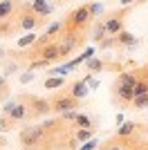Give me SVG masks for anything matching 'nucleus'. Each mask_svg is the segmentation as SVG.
Segmentation results:
<instances>
[{
  "label": "nucleus",
  "mask_w": 148,
  "mask_h": 150,
  "mask_svg": "<svg viewBox=\"0 0 148 150\" xmlns=\"http://www.w3.org/2000/svg\"><path fill=\"white\" fill-rule=\"evenodd\" d=\"M88 7V13H90V18H97V16H101L103 13V2H90Z\"/></svg>",
  "instance_id": "obj_25"
},
{
  "label": "nucleus",
  "mask_w": 148,
  "mask_h": 150,
  "mask_svg": "<svg viewBox=\"0 0 148 150\" xmlns=\"http://www.w3.org/2000/svg\"><path fill=\"white\" fill-rule=\"evenodd\" d=\"M5 58H7V50H5V47H0V63L5 61Z\"/></svg>",
  "instance_id": "obj_37"
},
{
  "label": "nucleus",
  "mask_w": 148,
  "mask_h": 150,
  "mask_svg": "<svg viewBox=\"0 0 148 150\" xmlns=\"http://www.w3.org/2000/svg\"><path fill=\"white\" fill-rule=\"evenodd\" d=\"M0 114H5L7 119H11L14 123H20V121H27V105H25V101L18 96V99L7 101L5 105H2V112Z\"/></svg>",
  "instance_id": "obj_4"
},
{
  "label": "nucleus",
  "mask_w": 148,
  "mask_h": 150,
  "mask_svg": "<svg viewBox=\"0 0 148 150\" xmlns=\"http://www.w3.org/2000/svg\"><path fill=\"white\" fill-rule=\"evenodd\" d=\"M65 85V76H47L45 79V90H58Z\"/></svg>",
  "instance_id": "obj_16"
},
{
  "label": "nucleus",
  "mask_w": 148,
  "mask_h": 150,
  "mask_svg": "<svg viewBox=\"0 0 148 150\" xmlns=\"http://www.w3.org/2000/svg\"><path fill=\"white\" fill-rule=\"evenodd\" d=\"M2 72H5V79H9V76H14V74H18V61H9V63H5V67H2Z\"/></svg>",
  "instance_id": "obj_26"
},
{
  "label": "nucleus",
  "mask_w": 148,
  "mask_h": 150,
  "mask_svg": "<svg viewBox=\"0 0 148 150\" xmlns=\"http://www.w3.org/2000/svg\"><path fill=\"white\" fill-rule=\"evenodd\" d=\"M112 94H115V99H119V103H123V105H130V101H132V88H130V85L115 83V85H112Z\"/></svg>",
  "instance_id": "obj_9"
},
{
  "label": "nucleus",
  "mask_w": 148,
  "mask_h": 150,
  "mask_svg": "<svg viewBox=\"0 0 148 150\" xmlns=\"http://www.w3.org/2000/svg\"><path fill=\"white\" fill-rule=\"evenodd\" d=\"M7 146V141H5V137H0V148H5Z\"/></svg>",
  "instance_id": "obj_38"
},
{
  "label": "nucleus",
  "mask_w": 148,
  "mask_h": 150,
  "mask_svg": "<svg viewBox=\"0 0 148 150\" xmlns=\"http://www.w3.org/2000/svg\"><path fill=\"white\" fill-rule=\"evenodd\" d=\"M105 36H108V34H105V25L97 20V23H94V29H92V40L99 43V40H103Z\"/></svg>",
  "instance_id": "obj_24"
},
{
  "label": "nucleus",
  "mask_w": 148,
  "mask_h": 150,
  "mask_svg": "<svg viewBox=\"0 0 148 150\" xmlns=\"http://www.w3.org/2000/svg\"><path fill=\"white\" fill-rule=\"evenodd\" d=\"M49 105H52V112L61 114V112H68V110H76L81 105V101H76L74 96H70L68 92H61L56 94L54 99L49 101Z\"/></svg>",
  "instance_id": "obj_6"
},
{
  "label": "nucleus",
  "mask_w": 148,
  "mask_h": 150,
  "mask_svg": "<svg viewBox=\"0 0 148 150\" xmlns=\"http://www.w3.org/2000/svg\"><path fill=\"white\" fill-rule=\"evenodd\" d=\"M16 128V123H14L11 119H7L5 114H0V132H9Z\"/></svg>",
  "instance_id": "obj_27"
},
{
  "label": "nucleus",
  "mask_w": 148,
  "mask_h": 150,
  "mask_svg": "<svg viewBox=\"0 0 148 150\" xmlns=\"http://www.w3.org/2000/svg\"><path fill=\"white\" fill-rule=\"evenodd\" d=\"M115 43H117V47L121 45V47H128V50H132V47H137V45H139V38H137L135 34H130V31L121 29L117 36H115Z\"/></svg>",
  "instance_id": "obj_11"
},
{
  "label": "nucleus",
  "mask_w": 148,
  "mask_h": 150,
  "mask_svg": "<svg viewBox=\"0 0 148 150\" xmlns=\"http://www.w3.org/2000/svg\"><path fill=\"white\" fill-rule=\"evenodd\" d=\"M14 7H16V0H2L0 2V20H7L11 16Z\"/></svg>",
  "instance_id": "obj_15"
},
{
  "label": "nucleus",
  "mask_w": 148,
  "mask_h": 150,
  "mask_svg": "<svg viewBox=\"0 0 148 150\" xmlns=\"http://www.w3.org/2000/svg\"><path fill=\"white\" fill-rule=\"evenodd\" d=\"M94 137V130H90V128H76L74 130V139L79 141V144H83V141H88V139Z\"/></svg>",
  "instance_id": "obj_18"
},
{
  "label": "nucleus",
  "mask_w": 148,
  "mask_h": 150,
  "mask_svg": "<svg viewBox=\"0 0 148 150\" xmlns=\"http://www.w3.org/2000/svg\"><path fill=\"white\" fill-rule=\"evenodd\" d=\"M148 108V94H142V96H135L130 101V110H144Z\"/></svg>",
  "instance_id": "obj_21"
},
{
  "label": "nucleus",
  "mask_w": 148,
  "mask_h": 150,
  "mask_svg": "<svg viewBox=\"0 0 148 150\" xmlns=\"http://www.w3.org/2000/svg\"><path fill=\"white\" fill-rule=\"evenodd\" d=\"M85 67L90 69V74H97V72H101V69L105 67V63L101 61V58H90V61H85Z\"/></svg>",
  "instance_id": "obj_20"
},
{
  "label": "nucleus",
  "mask_w": 148,
  "mask_h": 150,
  "mask_svg": "<svg viewBox=\"0 0 148 150\" xmlns=\"http://www.w3.org/2000/svg\"><path fill=\"white\" fill-rule=\"evenodd\" d=\"M90 23H92V18L88 13V7L81 5L74 11H70V16L63 20V31H79V34H83Z\"/></svg>",
  "instance_id": "obj_1"
},
{
  "label": "nucleus",
  "mask_w": 148,
  "mask_h": 150,
  "mask_svg": "<svg viewBox=\"0 0 148 150\" xmlns=\"http://www.w3.org/2000/svg\"><path fill=\"white\" fill-rule=\"evenodd\" d=\"M126 11H128V7H121V11H115L105 18L103 25H105V34L108 36H117L119 31L123 29V16H126Z\"/></svg>",
  "instance_id": "obj_7"
},
{
  "label": "nucleus",
  "mask_w": 148,
  "mask_h": 150,
  "mask_svg": "<svg viewBox=\"0 0 148 150\" xmlns=\"http://www.w3.org/2000/svg\"><path fill=\"white\" fill-rule=\"evenodd\" d=\"M135 150H148V148H144V146H139V148H135Z\"/></svg>",
  "instance_id": "obj_40"
},
{
  "label": "nucleus",
  "mask_w": 148,
  "mask_h": 150,
  "mask_svg": "<svg viewBox=\"0 0 148 150\" xmlns=\"http://www.w3.org/2000/svg\"><path fill=\"white\" fill-rule=\"evenodd\" d=\"M72 69H74V65H72V63L68 61L65 65H58V67H52V69L47 72V74H49V76H68L70 72H72Z\"/></svg>",
  "instance_id": "obj_17"
},
{
  "label": "nucleus",
  "mask_w": 148,
  "mask_h": 150,
  "mask_svg": "<svg viewBox=\"0 0 148 150\" xmlns=\"http://www.w3.org/2000/svg\"><path fill=\"white\" fill-rule=\"evenodd\" d=\"M79 45H81V34L79 31H63L61 38H58V43H56V47H58V58L70 56Z\"/></svg>",
  "instance_id": "obj_5"
},
{
  "label": "nucleus",
  "mask_w": 148,
  "mask_h": 150,
  "mask_svg": "<svg viewBox=\"0 0 148 150\" xmlns=\"http://www.w3.org/2000/svg\"><path fill=\"white\" fill-rule=\"evenodd\" d=\"M36 34H31V31H29V34H27V36H20L18 38V43H16V45H18V50H25V47H31V45H34V43H36Z\"/></svg>",
  "instance_id": "obj_22"
},
{
  "label": "nucleus",
  "mask_w": 148,
  "mask_h": 150,
  "mask_svg": "<svg viewBox=\"0 0 148 150\" xmlns=\"http://www.w3.org/2000/svg\"><path fill=\"white\" fill-rule=\"evenodd\" d=\"M76 119V110H68V112H61V121H72Z\"/></svg>",
  "instance_id": "obj_35"
},
{
  "label": "nucleus",
  "mask_w": 148,
  "mask_h": 150,
  "mask_svg": "<svg viewBox=\"0 0 148 150\" xmlns=\"http://www.w3.org/2000/svg\"><path fill=\"white\" fill-rule=\"evenodd\" d=\"M29 11H31V13H36L38 18H47L49 13L54 11V5H52L49 0H31Z\"/></svg>",
  "instance_id": "obj_8"
},
{
  "label": "nucleus",
  "mask_w": 148,
  "mask_h": 150,
  "mask_svg": "<svg viewBox=\"0 0 148 150\" xmlns=\"http://www.w3.org/2000/svg\"><path fill=\"white\" fill-rule=\"evenodd\" d=\"M99 141L97 137H92V139H88V141H83V144H79V150H97L99 148Z\"/></svg>",
  "instance_id": "obj_28"
},
{
  "label": "nucleus",
  "mask_w": 148,
  "mask_h": 150,
  "mask_svg": "<svg viewBox=\"0 0 148 150\" xmlns=\"http://www.w3.org/2000/svg\"><path fill=\"white\" fill-rule=\"evenodd\" d=\"M132 2H137V0H119V5H121V7H130Z\"/></svg>",
  "instance_id": "obj_36"
},
{
  "label": "nucleus",
  "mask_w": 148,
  "mask_h": 150,
  "mask_svg": "<svg viewBox=\"0 0 148 150\" xmlns=\"http://www.w3.org/2000/svg\"><path fill=\"white\" fill-rule=\"evenodd\" d=\"M105 144H108V148H110V150H126V148L121 146V141H119L117 137H112L110 141H105Z\"/></svg>",
  "instance_id": "obj_34"
},
{
  "label": "nucleus",
  "mask_w": 148,
  "mask_h": 150,
  "mask_svg": "<svg viewBox=\"0 0 148 150\" xmlns=\"http://www.w3.org/2000/svg\"><path fill=\"white\" fill-rule=\"evenodd\" d=\"M94 54H97V52H94V47H88V50H83V54H81V56H76V58H72V65L74 67H76V65H81V63H85V61H90V58L94 56Z\"/></svg>",
  "instance_id": "obj_19"
},
{
  "label": "nucleus",
  "mask_w": 148,
  "mask_h": 150,
  "mask_svg": "<svg viewBox=\"0 0 148 150\" xmlns=\"http://www.w3.org/2000/svg\"><path fill=\"white\" fill-rule=\"evenodd\" d=\"M68 94H70V96H74L76 101H83L88 94H90V88L85 85V81H83V79H79V81H72V83H70Z\"/></svg>",
  "instance_id": "obj_10"
},
{
  "label": "nucleus",
  "mask_w": 148,
  "mask_h": 150,
  "mask_svg": "<svg viewBox=\"0 0 148 150\" xmlns=\"http://www.w3.org/2000/svg\"><path fill=\"white\" fill-rule=\"evenodd\" d=\"M83 81H85V85L90 90H97L99 88V81L94 79V74H85V76H83Z\"/></svg>",
  "instance_id": "obj_31"
},
{
  "label": "nucleus",
  "mask_w": 148,
  "mask_h": 150,
  "mask_svg": "<svg viewBox=\"0 0 148 150\" xmlns=\"http://www.w3.org/2000/svg\"><path fill=\"white\" fill-rule=\"evenodd\" d=\"M34 79H36V74H34L31 69H25L23 74H20V83H23V85H25V83H31Z\"/></svg>",
  "instance_id": "obj_33"
},
{
  "label": "nucleus",
  "mask_w": 148,
  "mask_h": 150,
  "mask_svg": "<svg viewBox=\"0 0 148 150\" xmlns=\"http://www.w3.org/2000/svg\"><path fill=\"white\" fill-rule=\"evenodd\" d=\"M137 130H139V123H135V121H123V123H119L115 137H132Z\"/></svg>",
  "instance_id": "obj_13"
},
{
  "label": "nucleus",
  "mask_w": 148,
  "mask_h": 150,
  "mask_svg": "<svg viewBox=\"0 0 148 150\" xmlns=\"http://www.w3.org/2000/svg\"><path fill=\"white\" fill-rule=\"evenodd\" d=\"M97 150H110V148H108V144H103V146H99Z\"/></svg>",
  "instance_id": "obj_39"
},
{
  "label": "nucleus",
  "mask_w": 148,
  "mask_h": 150,
  "mask_svg": "<svg viewBox=\"0 0 148 150\" xmlns=\"http://www.w3.org/2000/svg\"><path fill=\"white\" fill-rule=\"evenodd\" d=\"M74 128H90V130H94L99 125L97 117H92V114H85V112H76V119L72 121Z\"/></svg>",
  "instance_id": "obj_12"
},
{
  "label": "nucleus",
  "mask_w": 148,
  "mask_h": 150,
  "mask_svg": "<svg viewBox=\"0 0 148 150\" xmlns=\"http://www.w3.org/2000/svg\"><path fill=\"white\" fill-rule=\"evenodd\" d=\"M146 83H148V79H146Z\"/></svg>",
  "instance_id": "obj_41"
},
{
  "label": "nucleus",
  "mask_w": 148,
  "mask_h": 150,
  "mask_svg": "<svg viewBox=\"0 0 148 150\" xmlns=\"http://www.w3.org/2000/svg\"><path fill=\"white\" fill-rule=\"evenodd\" d=\"M115 36H105L103 40H99V47H101V50H110V47H115Z\"/></svg>",
  "instance_id": "obj_30"
},
{
  "label": "nucleus",
  "mask_w": 148,
  "mask_h": 150,
  "mask_svg": "<svg viewBox=\"0 0 148 150\" xmlns=\"http://www.w3.org/2000/svg\"><path fill=\"white\" fill-rule=\"evenodd\" d=\"M142 94H148V83H146V79H137L135 88H132V99L142 96Z\"/></svg>",
  "instance_id": "obj_23"
},
{
  "label": "nucleus",
  "mask_w": 148,
  "mask_h": 150,
  "mask_svg": "<svg viewBox=\"0 0 148 150\" xmlns=\"http://www.w3.org/2000/svg\"><path fill=\"white\" fill-rule=\"evenodd\" d=\"M137 79H139V76H137V69H132V72H121L115 83H121V85H130V88H135Z\"/></svg>",
  "instance_id": "obj_14"
},
{
  "label": "nucleus",
  "mask_w": 148,
  "mask_h": 150,
  "mask_svg": "<svg viewBox=\"0 0 148 150\" xmlns=\"http://www.w3.org/2000/svg\"><path fill=\"white\" fill-rule=\"evenodd\" d=\"M7 94H9V83H7L5 76H0V101L5 99Z\"/></svg>",
  "instance_id": "obj_32"
},
{
  "label": "nucleus",
  "mask_w": 148,
  "mask_h": 150,
  "mask_svg": "<svg viewBox=\"0 0 148 150\" xmlns=\"http://www.w3.org/2000/svg\"><path fill=\"white\" fill-rule=\"evenodd\" d=\"M61 29H63V23H52V25H47V27H45V31H43V34L52 38V36H56V34H58Z\"/></svg>",
  "instance_id": "obj_29"
},
{
  "label": "nucleus",
  "mask_w": 148,
  "mask_h": 150,
  "mask_svg": "<svg viewBox=\"0 0 148 150\" xmlns=\"http://www.w3.org/2000/svg\"><path fill=\"white\" fill-rule=\"evenodd\" d=\"M20 146L25 150H43L45 146V130L41 125H27L20 130Z\"/></svg>",
  "instance_id": "obj_2"
},
{
  "label": "nucleus",
  "mask_w": 148,
  "mask_h": 150,
  "mask_svg": "<svg viewBox=\"0 0 148 150\" xmlns=\"http://www.w3.org/2000/svg\"><path fill=\"white\" fill-rule=\"evenodd\" d=\"M20 99L25 101V105H27V119L34 121V119H41V117H47L52 112V105H49V101L43 99V96H34V94H23Z\"/></svg>",
  "instance_id": "obj_3"
}]
</instances>
